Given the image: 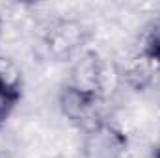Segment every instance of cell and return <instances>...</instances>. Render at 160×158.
Instances as JSON below:
<instances>
[{
  "mask_svg": "<svg viewBox=\"0 0 160 158\" xmlns=\"http://www.w3.org/2000/svg\"><path fill=\"white\" fill-rule=\"evenodd\" d=\"M127 149V136L110 123H97L88 128L82 141V158H121Z\"/></svg>",
  "mask_w": 160,
  "mask_h": 158,
  "instance_id": "cell-1",
  "label": "cell"
},
{
  "mask_svg": "<svg viewBox=\"0 0 160 158\" xmlns=\"http://www.w3.org/2000/svg\"><path fill=\"white\" fill-rule=\"evenodd\" d=\"M99 102H101V97L78 91V89L71 87L69 84L63 87V91L60 95V106H62L63 116L71 123H77V125H84V123H89V126L97 125L93 119L97 117Z\"/></svg>",
  "mask_w": 160,
  "mask_h": 158,
  "instance_id": "cell-2",
  "label": "cell"
},
{
  "mask_svg": "<svg viewBox=\"0 0 160 158\" xmlns=\"http://www.w3.org/2000/svg\"><path fill=\"white\" fill-rule=\"evenodd\" d=\"M82 43V28L75 22H62L48 36V48L56 58H69Z\"/></svg>",
  "mask_w": 160,
  "mask_h": 158,
  "instance_id": "cell-3",
  "label": "cell"
},
{
  "mask_svg": "<svg viewBox=\"0 0 160 158\" xmlns=\"http://www.w3.org/2000/svg\"><path fill=\"white\" fill-rule=\"evenodd\" d=\"M160 69V65H157L153 60H149L147 56H143L140 52V56L132 58L123 71V80L134 87V89H145L155 82V75Z\"/></svg>",
  "mask_w": 160,
  "mask_h": 158,
  "instance_id": "cell-4",
  "label": "cell"
},
{
  "mask_svg": "<svg viewBox=\"0 0 160 158\" xmlns=\"http://www.w3.org/2000/svg\"><path fill=\"white\" fill-rule=\"evenodd\" d=\"M0 87L19 93V95L22 87V75H21L19 65L13 60L4 58V56H0Z\"/></svg>",
  "mask_w": 160,
  "mask_h": 158,
  "instance_id": "cell-5",
  "label": "cell"
},
{
  "mask_svg": "<svg viewBox=\"0 0 160 158\" xmlns=\"http://www.w3.org/2000/svg\"><path fill=\"white\" fill-rule=\"evenodd\" d=\"M142 54L160 65V17L149 22L142 39Z\"/></svg>",
  "mask_w": 160,
  "mask_h": 158,
  "instance_id": "cell-6",
  "label": "cell"
},
{
  "mask_svg": "<svg viewBox=\"0 0 160 158\" xmlns=\"http://www.w3.org/2000/svg\"><path fill=\"white\" fill-rule=\"evenodd\" d=\"M19 101H21L19 93H13V91L0 87V125H4L8 121V117L11 116V112L15 110Z\"/></svg>",
  "mask_w": 160,
  "mask_h": 158,
  "instance_id": "cell-7",
  "label": "cell"
},
{
  "mask_svg": "<svg viewBox=\"0 0 160 158\" xmlns=\"http://www.w3.org/2000/svg\"><path fill=\"white\" fill-rule=\"evenodd\" d=\"M153 158H160V140H158V143L155 145V151H153Z\"/></svg>",
  "mask_w": 160,
  "mask_h": 158,
  "instance_id": "cell-8",
  "label": "cell"
}]
</instances>
